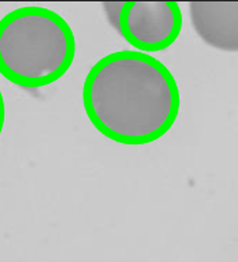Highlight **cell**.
Listing matches in <instances>:
<instances>
[{"label":"cell","instance_id":"cell-1","mask_svg":"<svg viewBox=\"0 0 238 262\" xmlns=\"http://www.w3.org/2000/svg\"><path fill=\"white\" fill-rule=\"evenodd\" d=\"M83 104L98 132L122 145L164 136L180 113V89L168 68L139 51L101 58L85 77Z\"/></svg>","mask_w":238,"mask_h":262},{"label":"cell","instance_id":"cell-2","mask_svg":"<svg viewBox=\"0 0 238 262\" xmlns=\"http://www.w3.org/2000/svg\"><path fill=\"white\" fill-rule=\"evenodd\" d=\"M74 55L73 31L56 11L27 6L0 20V75L16 86L52 84L68 73Z\"/></svg>","mask_w":238,"mask_h":262},{"label":"cell","instance_id":"cell-3","mask_svg":"<svg viewBox=\"0 0 238 262\" xmlns=\"http://www.w3.org/2000/svg\"><path fill=\"white\" fill-rule=\"evenodd\" d=\"M114 24L133 48L153 54L171 47L180 37L182 13L175 2H125L119 3Z\"/></svg>","mask_w":238,"mask_h":262},{"label":"cell","instance_id":"cell-4","mask_svg":"<svg viewBox=\"0 0 238 262\" xmlns=\"http://www.w3.org/2000/svg\"><path fill=\"white\" fill-rule=\"evenodd\" d=\"M189 16L203 42L223 52H238V2H192Z\"/></svg>","mask_w":238,"mask_h":262},{"label":"cell","instance_id":"cell-5","mask_svg":"<svg viewBox=\"0 0 238 262\" xmlns=\"http://www.w3.org/2000/svg\"><path fill=\"white\" fill-rule=\"evenodd\" d=\"M5 119H6V107H5V100H3V94L0 91V135L5 126Z\"/></svg>","mask_w":238,"mask_h":262}]
</instances>
